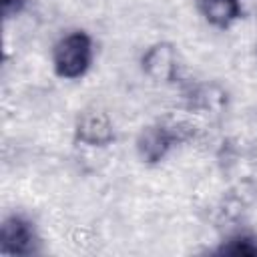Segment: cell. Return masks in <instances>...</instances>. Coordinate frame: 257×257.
Here are the masks:
<instances>
[{"label": "cell", "instance_id": "7a4b0ae2", "mask_svg": "<svg viewBox=\"0 0 257 257\" xmlns=\"http://www.w3.org/2000/svg\"><path fill=\"white\" fill-rule=\"evenodd\" d=\"M177 143H181V139L175 131V124H151L139 133L137 153L143 163L155 165L163 161Z\"/></svg>", "mask_w": 257, "mask_h": 257}, {"label": "cell", "instance_id": "5b68a950", "mask_svg": "<svg viewBox=\"0 0 257 257\" xmlns=\"http://www.w3.org/2000/svg\"><path fill=\"white\" fill-rule=\"evenodd\" d=\"M74 135L88 147H106L114 139L110 116L100 108H88L80 112L74 124Z\"/></svg>", "mask_w": 257, "mask_h": 257}, {"label": "cell", "instance_id": "3957f363", "mask_svg": "<svg viewBox=\"0 0 257 257\" xmlns=\"http://www.w3.org/2000/svg\"><path fill=\"white\" fill-rule=\"evenodd\" d=\"M36 233L30 221L20 215L4 217L0 225V253L2 255H32Z\"/></svg>", "mask_w": 257, "mask_h": 257}, {"label": "cell", "instance_id": "277c9868", "mask_svg": "<svg viewBox=\"0 0 257 257\" xmlns=\"http://www.w3.org/2000/svg\"><path fill=\"white\" fill-rule=\"evenodd\" d=\"M145 74L155 82H173L179 72V58L177 50L169 42H157L149 46L141 58Z\"/></svg>", "mask_w": 257, "mask_h": 257}, {"label": "cell", "instance_id": "52a82bcc", "mask_svg": "<svg viewBox=\"0 0 257 257\" xmlns=\"http://www.w3.org/2000/svg\"><path fill=\"white\" fill-rule=\"evenodd\" d=\"M217 253L221 255H249V257H257V239L245 233L233 235L229 237L219 249Z\"/></svg>", "mask_w": 257, "mask_h": 257}, {"label": "cell", "instance_id": "ba28073f", "mask_svg": "<svg viewBox=\"0 0 257 257\" xmlns=\"http://www.w3.org/2000/svg\"><path fill=\"white\" fill-rule=\"evenodd\" d=\"M26 0H0V6H2V16L8 20L12 16H16L22 8H24Z\"/></svg>", "mask_w": 257, "mask_h": 257}, {"label": "cell", "instance_id": "8992f818", "mask_svg": "<svg viewBox=\"0 0 257 257\" xmlns=\"http://www.w3.org/2000/svg\"><path fill=\"white\" fill-rule=\"evenodd\" d=\"M199 10L205 20L217 28H229L243 14L241 0H199Z\"/></svg>", "mask_w": 257, "mask_h": 257}, {"label": "cell", "instance_id": "6da1fadb", "mask_svg": "<svg viewBox=\"0 0 257 257\" xmlns=\"http://www.w3.org/2000/svg\"><path fill=\"white\" fill-rule=\"evenodd\" d=\"M92 62V38L74 30L64 34L52 48V68L60 78L74 80L86 74Z\"/></svg>", "mask_w": 257, "mask_h": 257}]
</instances>
